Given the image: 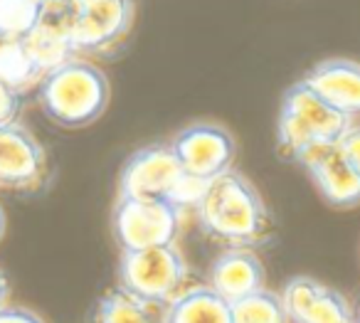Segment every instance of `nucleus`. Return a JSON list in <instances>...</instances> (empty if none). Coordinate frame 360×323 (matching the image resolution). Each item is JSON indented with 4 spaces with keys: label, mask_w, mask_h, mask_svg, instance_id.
<instances>
[{
    "label": "nucleus",
    "mask_w": 360,
    "mask_h": 323,
    "mask_svg": "<svg viewBox=\"0 0 360 323\" xmlns=\"http://www.w3.org/2000/svg\"><path fill=\"white\" fill-rule=\"evenodd\" d=\"M50 158L37 136L20 121L0 126V188L37 195L50 185Z\"/></svg>",
    "instance_id": "8"
},
{
    "label": "nucleus",
    "mask_w": 360,
    "mask_h": 323,
    "mask_svg": "<svg viewBox=\"0 0 360 323\" xmlns=\"http://www.w3.org/2000/svg\"><path fill=\"white\" fill-rule=\"evenodd\" d=\"M65 3H75V0H65Z\"/></svg>",
    "instance_id": "25"
},
{
    "label": "nucleus",
    "mask_w": 360,
    "mask_h": 323,
    "mask_svg": "<svg viewBox=\"0 0 360 323\" xmlns=\"http://www.w3.org/2000/svg\"><path fill=\"white\" fill-rule=\"evenodd\" d=\"M0 323H45L35 311L22 306H0Z\"/></svg>",
    "instance_id": "22"
},
{
    "label": "nucleus",
    "mask_w": 360,
    "mask_h": 323,
    "mask_svg": "<svg viewBox=\"0 0 360 323\" xmlns=\"http://www.w3.org/2000/svg\"><path fill=\"white\" fill-rule=\"evenodd\" d=\"M202 180L193 178L178 163L170 144H150L134 151L121 165L119 198L165 200L180 210L193 208L205 193Z\"/></svg>",
    "instance_id": "4"
},
{
    "label": "nucleus",
    "mask_w": 360,
    "mask_h": 323,
    "mask_svg": "<svg viewBox=\"0 0 360 323\" xmlns=\"http://www.w3.org/2000/svg\"><path fill=\"white\" fill-rule=\"evenodd\" d=\"M289 323H355L348 298L311 277H294L281 291Z\"/></svg>",
    "instance_id": "11"
},
{
    "label": "nucleus",
    "mask_w": 360,
    "mask_h": 323,
    "mask_svg": "<svg viewBox=\"0 0 360 323\" xmlns=\"http://www.w3.org/2000/svg\"><path fill=\"white\" fill-rule=\"evenodd\" d=\"M266 269L259 254L250 247H227L212 259L210 272H207V286L222 296L225 301L255 293L264 289Z\"/></svg>",
    "instance_id": "13"
},
{
    "label": "nucleus",
    "mask_w": 360,
    "mask_h": 323,
    "mask_svg": "<svg viewBox=\"0 0 360 323\" xmlns=\"http://www.w3.org/2000/svg\"><path fill=\"white\" fill-rule=\"evenodd\" d=\"M301 82L335 111L350 119L360 116V62L343 60V57L323 60Z\"/></svg>",
    "instance_id": "14"
},
{
    "label": "nucleus",
    "mask_w": 360,
    "mask_h": 323,
    "mask_svg": "<svg viewBox=\"0 0 360 323\" xmlns=\"http://www.w3.org/2000/svg\"><path fill=\"white\" fill-rule=\"evenodd\" d=\"M22 45L45 75L55 67L75 60L77 55L75 45H72V3L45 0L35 27L27 32Z\"/></svg>",
    "instance_id": "12"
},
{
    "label": "nucleus",
    "mask_w": 360,
    "mask_h": 323,
    "mask_svg": "<svg viewBox=\"0 0 360 323\" xmlns=\"http://www.w3.org/2000/svg\"><path fill=\"white\" fill-rule=\"evenodd\" d=\"M111 99L106 75L89 60H75L55 67L37 84L40 109L62 129H84L101 119Z\"/></svg>",
    "instance_id": "2"
},
{
    "label": "nucleus",
    "mask_w": 360,
    "mask_h": 323,
    "mask_svg": "<svg viewBox=\"0 0 360 323\" xmlns=\"http://www.w3.org/2000/svg\"><path fill=\"white\" fill-rule=\"evenodd\" d=\"M45 0H0V40H25Z\"/></svg>",
    "instance_id": "19"
},
{
    "label": "nucleus",
    "mask_w": 360,
    "mask_h": 323,
    "mask_svg": "<svg viewBox=\"0 0 360 323\" xmlns=\"http://www.w3.org/2000/svg\"><path fill=\"white\" fill-rule=\"evenodd\" d=\"M340 148L345 151L350 163H353L355 170L360 173V124H353L348 131H345V136L340 139Z\"/></svg>",
    "instance_id": "21"
},
{
    "label": "nucleus",
    "mask_w": 360,
    "mask_h": 323,
    "mask_svg": "<svg viewBox=\"0 0 360 323\" xmlns=\"http://www.w3.org/2000/svg\"><path fill=\"white\" fill-rule=\"evenodd\" d=\"M8 296H11V284H8L6 274L0 272V306H6V303H8Z\"/></svg>",
    "instance_id": "23"
},
{
    "label": "nucleus",
    "mask_w": 360,
    "mask_h": 323,
    "mask_svg": "<svg viewBox=\"0 0 360 323\" xmlns=\"http://www.w3.org/2000/svg\"><path fill=\"white\" fill-rule=\"evenodd\" d=\"M168 306L141 298L126 289H114L99 298L94 308V323H165Z\"/></svg>",
    "instance_id": "15"
},
{
    "label": "nucleus",
    "mask_w": 360,
    "mask_h": 323,
    "mask_svg": "<svg viewBox=\"0 0 360 323\" xmlns=\"http://www.w3.org/2000/svg\"><path fill=\"white\" fill-rule=\"evenodd\" d=\"M6 224H8L6 213H3V208H0V239H3V234H6Z\"/></svg>",
    "instance_id": "24"
},
{
    "label": "nucleus",
    "mask_w": 360,
    "mask_h": 323,
    "mask_svg": "<svg viewBox=\"0 0 360 323\" xmlns=\"http://www.w3.org/2000/svg\"><path fill=\"white\" fill-rule=\"evenodd\" d=\"M350 126H353L350 116L326 104L304 82H296L281 99L279 121H276V148L281 158L299 163L309 151L338 144Z\"/></svg>",
    "instance_id": "3"
},
{
    "label": "nucleus",
    "mask_w": 360,
    "mask_h": 323,
    "mask_svg": "<svg viewBox=\"0 0 360 323\" xmlns=\"http://www.w3.org/2000/svg\"><path fill=\"white\" fill-rule=\"evenodd\" d=\"M183 213L186 210L165 200L116 198L111 210V232L121 252L178 244Z\"/></svg>",
    "instance_id": "7"
},
{
    "label": "nucleus",
    "mask_w": 360,
    "mask_h": 323,
    "mask_svg": "<svg viewBox=\"0 0 360 323\" xmlns=\"http://www.w3.org/2000/svg\"><path fill=\"white\" fill-rule=\"evenodd\" d=\"M355 323H360V318H358V321H355Z\"/></svg>",
    "instance_id": "26"
},
{
    "label": "nucleus",
    "mask_w": 360,
    "mask_h": 323,
    "mask_svg": "<svg viewBox=\"0 0 360 323\" xmlns=\"http://www.w3.org/2000/svg\"><path fill=\"white\" fill-rule=\"evenodd\" d=\"M168 144L183 170L202 183L227 173L237 156L235 136L212 121H195L180 129Z\"/></svg>",
    "instance_id": "9"
},
{
    "label": "nucleus",
    "mask_w": 360,
    "mask_h": 323,
    "mask_svg": "<svg viewBox=\"0 0 360 323\" xmlns=\"http://www.w3.org/2000/svg\"><path fill=\"white\" fill-rule=\"evenodd\" d=\"M20 109H22V94H18L13 87H8L6 82L0 80V126L18 121Z\"/></svg>",
    "instance_id": "20"
},
{
    "label": "nucleus",
    "mask_w": 360,
    "mask_h": 323,
    "mask_svg": "<svg viewBox=\"0 0 360 323\" xmlns=\"http://www.w3.org/2000/svg\"><path fill=\"white\" fill-rule=\"evenodd\" d=\"M202 234L227 247H266L274 239V217L250 178L230 168L212 178L195 205Z\"/></svg>",
    "instance_id": "1"
},
{
    "label": "nucleus",
    "mask_w": 360,
    "mask_h": 323,
    "mask_svg": "<svg viewBox=\"0 0 360 323\" xmlns=\"http://www.w3.org/2000/svg\"><path fill=\"white\" fill-rule=\"evenodd\" d=\"M191 269L178 244L121 252L119 286L155 303H170L186 291Z\"/></svg>",
    "instance_id": "5"
},
{
    "label": "nucleus",
    "mask_w": 360,
    "mask_h": 323,
    "mask_svg": "<svg viewBox=\"0 0 360 323\" xmlns=\"http://www.w3.org/2000/svg\"><path fill=\"white\" fill-rule=\"evenodd\" d=\"M136 23L134 0H75L72 3V45L75 55L114 57L129 42Z\"/></svg>",
    "instance_id": "6"
},
{
    "label": "nucleus",
    "mask_w": 360,
    "mask_h": 323,
    "mask_svg": "<svg viewBox=\"0 0 360 323\" xmlns=\"http://www.w3.org/2000/svg\"><path fill=\"white\" fill-rule=\"evenodd\" d=\"M45 72L35 65L22 40H0V80L25 96L37 89Z\"/></svg>",
    "instance_id": "17"
},
{
    "label": "nucleus",
    "mask_w": 360,
    "mask_h": 323,
    "mask_svg": "<svg viewBox=\"0 0 360 323\" xmlns=\"http://www.w3.org/2000/svg\"><path fill=\"white\" fill-rule=\"evenodd\" d=\"M299 165H304L321 198L328 205L343 210L360 205V173L340 148V141L309 151L299 160Z\"/></svg>",
    "instance_id": "10"
},
{
    "label": "nucleus",
    "mask_w": 360,
    "mask_h": 323,
    "mask_svg": "<svg viewBox=\"0 0 360 323\" xmlns=\"http://www.w3.org/2000/svg\"><path fill=\"white\" fill-rule=\"evenodd\" d=\"M232 323H289L281 293L259 289L230 303Z\"/></svg>",
    "instance_id": "18"
},
{
    "label": "nucleus",
    "mask_w": 360,
    "mask_h": 323,
    "mask_svg": "<svg viewBox=\"0 0 360 323\" xmlns=\"http://www.w3.org/2000/svg\"><path fill=\"white\" fill-rule=\"evenodd\" d=\"M165 323H232L230 301L210 286H191L168 306Z\"/></svg>",
    "instance_id": "16"
}]
</instances>
